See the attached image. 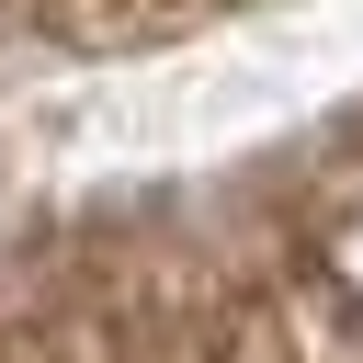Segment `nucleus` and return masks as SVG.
Returning a JSON list of instances; mask_svg holds the SVG:
<instances>
[{
    "label": "nucleus",
    "instance_id": "f257e3e1",
    "mask_svg": "<svg viewBox=\"0 0 363 363\" xmlns=\"http://www.w3.org/2000/svg\"><path fill=\"white\" fill-rule=\"evenodd\" d=\"M352 250H363V238H352Z\"/></svg>",
    "mask_w": 363,
    "mask_h": 363
}]
</instances>
